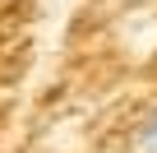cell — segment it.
I'll use <instances>...</instances> for the list:
<instances>
[{
	"label": "cell",
	"instance_id": "obj_1",
	"mask_svg": "<svg viewBox=\"0 0 157 153\" xmlns=\"http://www.w3.org/2000/svg\"><path fill=\"white\" fill-rule=\"evenodd\" d=\"M129 153H157V107L143 111V121L129 135Z\"/></svg>",
	"mask_w": 157,
	"mask_h": 153
}]
</instances>
